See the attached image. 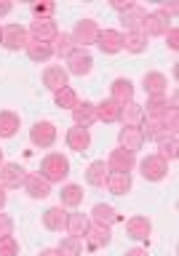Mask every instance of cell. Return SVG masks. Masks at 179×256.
<instances>
[{
    "label": "cell",
    "mask_w": 179,
    "mask_h": 256,
    "mask_svg": "<svg viewBox=\"0 0 179 256\" xmlns=\"http://www.w3.org/2000/svg\"><path fill=\"white\" fill-rule=\"evenodd\" d=\"M38 174L43 176L48 184H62L70 176V160H67V155H62V152H48V155L40 160Z\"/></svg>",
    "instance_id": "obj_1"
},
{
    "label": "cell",
    "mask_w": 179,
    "mask_h": 256,
    "mask_svg": "<svg viewBox=\"0 0 179 256\" xmlns=\"http://www.w3.org/2000/svg\"><path fill=\"white\" fill-rule=\"evenodd\" d=\"M56 136H59V131H56V126L51 120H38V123H32V128H30V142L35 144L38 150H51L56 144Z\"/></svg>",
    "instance_id": "obj_2"
},
{
    "label": "cell",
    "mask_w": 179,
    "mask_h": 256,
    "mask_svg": "<svg viewBox=\"0 0 179 256\" xmlns=\"http://www.w3.org/2000/svg\"><path fill=\"white\" fill-rule=\"evenodd\" d=\"M27 43H30L27 27H22V24H6V27H0V46L8 48V51H22Z\"/></svg>",
    "instance_id": "obj_3"
},
{
    "label": "cell",
    "mask_w": 179,
    "mask_h": 256,
    "mask_svg": "<svg viewBox=\"0 0 179 256\" xmlns=\"http://www.w3.org/2000/svg\"><path fill=\"white\" fill-rule=\"evenodd\" d=\"M171 19H168L166 14H160V11H152V14H144V19H142V24H139V32L144 38H163L168 30L174 27V24H168Z\"/></svg>",
    "instance_id": "obj_4"
},
{
    "label": "cell",
    "mask_w": 179,
    "mask_h": 256,
    "mask_svg": "<svg viewBox=\"0 0 179 256\" xmlns=\"http://www.w3.org/2000/svg\"><path fill=\"white\" fill-rule=\"evenodd\" d=\"M70 38H72V43H75L78 48L96 46V38H99V24H96L94 19H80V22H75Z\"/></svg>",
    "instance_id": "obj_5"
},
{
    "label": "cell",
    "mask_w": 179,
    "mask_h": 256,
    "mask_svg": "<svg viewBox=\"0 0 179 256\" xmlns=\"http://www.w3.org/2000/svg\"><path fill=\"white\" fill-rule=\"evenodd\" d=\"M139 174H142V179L144 182H163L166 176H168V163L160 155H147L144 160H139Z\"/></svg>",
    "instance_id": "obj_6"
},
{
    "label": "cell",
    "mask_w": 179,
    "mask_h": 256,
    "mask_svg": "<svg viewBox=\"0 0 179 256\" xmlns=\"http://www.w3.org/2000/svg\"><path fill=\"white\" fill-rule=\"evenodd\" d=\"M67 75H75V78H83V75H88V72L94 70V56L86 51V48H75L72 51V56L67 59Z\"/></svg>",
    "instance_id": "obj_7"
},
{
    "label": "cell",
    "mask_w": 179,
    "mask_h": 256,
    "mask_svg": "<svg viewBox=\"0 0 179 256\" xmlns=\"http://www.w3.org/2000/svg\"><path fill=\"white\" fill-rule=\"evenodd\" d=\"M107 168L110 171H120V174H131L134 168H136V155L134 152H128V150H123V147H115L107 155Z\"/></svg>",
    "instance_id": "obj_8"
},
{
    "label": "cell",
    "mask_w": 179,
    "mask_h": 256,
    "mask_svg": "<svg viewBox=\"0 0 179 256\" xmlns=\"http://www.w3.org/2000/svg\"><path fill=\"white\" fill-rule=\"evenodd\" d=\"M24 179H27V171L19 163H3L0 166V187L3 190H19Z\"/></svg>",
    "instance_id": "obj_9"
},
{
    "label": "cell",
    "mask_w": 179,
    "mask_h": 256,
    "mask_svg": "<svg viewBox=\"0 0 179 256\" xmlns=\"http://www.w3.org/2000/svg\"><path fill=\"white\" fill-rule=\"evenodd\" d=\"M96 48L107 56H115L123 51V32L120 30H99V38H96Z\"/></svg>",
    "instance_id": "obj_10"
},
{
    "label": "cell",
    "mask_w": 179,
    "mask_h": 256,
    "mask_svg": "<svg viewBox=\"0 0 179 256\" xmlns=\"http://www.w3.org/2000/svg\"><path fill=\"white\" fill-rule=\"evenodd\" d=\"M30 40H40V43H51V40L59 35V27H56L54 19H32V24L27 27Z\"/></svg>",
    "instance_id": "obj_11"
},
{
    "label": "cell",
    "mask_w": 179,
    "mask_h": 256,
    "mask_svg": "<svg viewBox=\"0 0 179 256\" xmlns=\"http://www.w3.org/2000/svg\"><path fill=\"white\" fill-rule=\"evenodd\" d=\"M43 86H46L51 94L62 91L64 86H70V75H67V70L59 67V64H51V67H46V70H43Z\"/></svg>",
    "instance_id": "obj_12"
},
{
    "label": "cell",
    "mask_w": 179,
    "mask_h": 256,
    "mask_svg": "<svg viewBox=\"0 0 179 256\" xmlns=\"http://www.w3.org/2000/svg\"><path fill=\"white\" fill-rule=\"evenodd\" d=\"M118 147H123L128 152H139L144 147V136H142V128H131V126H123L118 131Z\"/></svg>",
    "instance_id": "obj_13"
},
{
    "label": "cell",
    "mask_w": 179,
    "mask_h": 256,
    "mask_svg": "<svg viewBox=\"0 0 179 256\" xmlns=\"http://www.w3.org/2000/svg\"><path fill=\"white\" fill-rule=\"evenodd\" d=\"M83 243L91 248V251H99V248H107L112 243V232L110 227H99V224H91L88 232L83 235Z\"/></svg>",
    "instance_id": "obj_14"
},
{
    "label": "cell",
    "mask_w": 179,
    "mask_h": 256,
    "mask_svg": "<svg viewBox=\"0 0 179 256\" xmlns=\"http://www.w3.org/2000/svg\"><path fill=\"white\" fill-rule=\"evenodd\" d=\"M110 99L118 102L120 107H126V104L134 102V83L128 78H115L110 86Z\"/></svg>",
    "instance_id": "obj_15"
},
{
    "label": "cell",
    "mask_w": 179,
    "mask_h": 256,
    "mask_svg": "<svg viewBox=\"0 0 179 256\" xmlns=\"http://www.w3.org/2000/svg\"><path fill=\"white\" fill-rule=\"evenodd\" d=\"M22 187L32 200H46L48 195H51V184H48L40 174H27V179H24Z\"/></svg>",
    "instance_id": "obj_16"
},
{
    "label": "cell",
    "mask_w": 179,
    "mask_h": 256,
    "mask_svg": "<svg viewBox=\"0 0 179 256\" xmlns=\"http://www.w3.org/2000/svg\"><path fill=\"white\" fill-rule=\"evenodd\" d=\"M142 88H144V94L147 96H166L168 91V78L163 75V72H144V78H142Z\"/></svg>",
    "instance_id": "obj_17"
},
{
    "label": "cell",
    "mask_w": 179,
    "mask_h": 256,
    "mask_svg": "<svg viewBox=\"0 0 179 256\" xmlns=\"http://www.w3.org/2000/svg\"><path fill=\"white\" fill-rule=\"evenodd\" d=\"M67 208H62V206H51V208H46L43 216H40V222H43V227L48 232H62L64 230V224H67Z\"/></svg>",
    "instance_id": "obj_18"
},
{
    "label": "cell",
    "mask_w": 179,
    "mask_h": 256,
    "mask_svg": "<svg viewBox=\"0 0 179 256\" xmlns=\"http://www.w3.org/2000/svg\"><path fill=\"white\" fill-rule=\"evenodd\" d=\"M88 219H91V224H99V227H112V224L120 222V214L107 203H96L91 214H88Z\"/></svg>",
    "instance_id": "obj_19"
},
{
    "label": "cell",
    "mask_w": 179,
    "mask_h": 256,
    "mask_svg": "<svg viewBox=\"0 0 179 256\" xmlns=\"http://www.w3.org/2000/svg\"><path fill=\"white\" fill-rule=\"evenodd\" d=\"M64 142H67L70 150L86 152L91 147V131H88V128H80V126H72V128H67V134H64Z\"/></svg>",
    "instance_id": "obj_20"
},
{
    "label": "cell",
    "mask_w": 179,
    "mask_h": 256,
    "mask_svg": "<svg viewBox=\"0 0 179 256\" xmlns=\"http://www.w3.org/2000/svg\"><path fill=\"white\" fill-rule=\"evenodd\" d=\"M126 235L131 240H147L152 235V222L147 216H131L126 222Z\"/></svg>",
    "instance_id": "obj_21"
},
{
    "label": "cell",
    "mask_w": 179,
    "mask_h": 256,
    "mask_svg": "<svg viewBox=\"0 0 179 256\" xmlns=\"http://www.w3.org/2000/svg\"><path fill=\"white\" fill-rule=\"evenodd\" d=\"M72 120H75V126L80 128H91L96 123V104L94 102H78L75 110H72Z\"/></svg>",
    "instance_id": "obj_22"
},
{
    "label": "cell",
    "mask_w": 179,
    "mask_h": 256,
    "mask_svg": "<svg viewBox=\"0 0 179 256\" xmlns=\"http://www.w3.org/2000/svg\"><path fill=\"white\" fill-rule=\"evenodd\" d=\"M120 112H123V107L118 102L102 99L96 104V123H120Z\"/></svg>",
    "instance_id": "obj_23"
},
{
    "label": "cell",
    "mask_w": 179,
    "mask_h": 256,
    "mask_svg": "<svg viewBox=\"0 0 179 256\" xmlns=\"http://www.w3.org/2000/svg\"><path fill=\"white\" fill-rule=\"evenodd\" d=\"M88 227H91V219H88V214H80V211H72L67 214V224H64V230H67V235L72 238H83Z\"/></svg>",
    "instance_id": "obj_24"
},
{
    "label": "cell",
    "mask_w": 179,
    "mask_h": 256,
    "mask_svg": "<svg viewBox=\"0 0 179 256\" xmlns=\"http://www.w3.org/2000/svg\"><path fill=\"white\" fill-rule=\"evenodd\" d=\"M83 187L80 184H62V192H59V206L62 208H78L83 203Z\"/></svg>",
    "instance_id": "obj_25"
},
{
    "label": "cell",
    "mask_w": 179,
    "mask_h": 256,
    "mask_svg": "<svg viewBox=\"0 0 179 256\" xmlns=\"http://www.w3.org/2000/svg\"><path fill=\"white\" fill-rule=\"evenodd\" d=\"M142 136H144V142H155L160 144L163 139H168V134L166 128H163V120H150V118H144V123H142Z\"/></svg>",
    "instance_id": "obj_26"
},
{
    "label": "cell",
    "mask_w": 179,
    "mask_h": 256,
    "mask_svg": "<svg viewBox=\"0 0 179 256\" xmlns=\"http://www.w3.org/2000/svg\"><path fill=\"white\" fill-rule=\"evenodd\" d=\"M112 195H128L131 192V174H120V171H110L107 182H104Z\"/></svg>",
    "instance_id": "obj_27"
},
{
    "label": "cell",
    "mask_w": 179,
    "mask_h": 256,
    "mask_svg": "<svg viewBox=\"0 0 179 256\" xmlns=\"http://www.w3.org/2000/svg\"><path fill=\"white\" fill-rule=\"evenodd\" d=\"M110 176V168L104 160H94V163H88L86 168V182L91 184V187H104V182H107Z\"/></svg>",
    "instance_id": "obj_28"
},
{
    "label": "cell",
    "mask_w": 179,
    "mask_h": 256,
    "mask_svg": "<svg viewBox=\"0 0 179 256\" xmlns=\"http://www.w3.org/2000/svg\"><path fill=\"white\" fill-rule=\"evenodd\" d=\"M19 126H22V120L16 112H11V110L0 112V139H14L19 134Z\"/></svg>",
    "instance_id": "obj_29"
},
{
    "label": "cell",
    "mask_w": 179,
    "mask_h": 256,
    "mask_svg": "<svg viewBox=\"0 0 179 256\" xmlns=\"http://www.w3.org/2000/svg\"><path fill=\"white\" fill-rule=\"evenodd\" d=\"M142 110H144V118L163 120V115L168 112V102H166V96H147V102L142 104Z\"/></svg>",
    "instance_id": "obj_30"
},
{
    "label": "cell",
    "mask_w": 179,
    "mask_h": 256,
    "mask_svg": "<svg viewBox=\"0 0 179 256\" xmlns=\"http://www.w3.org/2000/svg\"><path fill=\"white\" fill-rule=\"evenodd\" d=\"M24 51H27L30 62H35V64H46V62L54 56L51 43H40V40H30V43L24 46Z\"/></svg>",
    "instance_id": "obj_31"
},
{
    "label": "cell",
    "mask_w": 179,
    "mask_h": 256,
    "mask_svg": "<svg viewBox=\"0 0 179 256\" xmlns=\"http://www.w3.org/2000/svg\"><path fill=\"white\" fill-rule=\"evenodd\" d=\"M147 38L142 35L139 30H134V32H123V51H128V54H134V56H139V54H144L147 51Z\"/></svg>",
    "instance_id": "obj_32"
},
{
    "label": "cell",
    "mask_w": 179,
    "mask_h": 256,
    "mask_svg": "<svg viewBox=\"0 0 179 256\" xmlns=\"http://www.w3.org/2000/svg\"><path fill=\"white\" fill-rule=\"evenodd\" d=\"M75 48H78V46L72 43L70 32H59V35L51 40V51H54V56H59V59H70Z\"/></svg>",
    "instance_id": "obj_33"
},
{
    "label": "cell",
    "mask_w": 179,
    "mask_h": 256,
    "mask_svg": "<svg viewBox=\"0 0 179 256\" xmlns=\"http://www.w3.org/2000/svg\"><path fill=\"white\" fill-rule=\"evenodd\" d=\"M120 123H123V126H131V128H142V123H144V110H142V104H136V102L126 104L123 112H120Z\"/></svg>",
    "instance_id": "obj_34"
},
{
    "label": "cell",
    "mask_w": 179,
    "mask_h": 256,
    "mask_svg": "<svg viewBox=\"0 0 179 256\" xmlns=\"http://www.w3.org/2000/svg\"><path fill=\"white\" fill-rule=\"evenodd\" d=\"M80 99H78V91L72 86H64L62 91H56L54 94V104L59 110H75V104H78Z\"/></svg>",
    "instance_id": "obj_35"
},
{
    "label": "cell",
    "mask_w": 179,
    "mask_h": 256,
    "mask_svg": "<svg viewBox=\"0 0 179 256\" xmlns=\"http://www.w3.org/2000/svg\"><path fill=\"white\" fill-rule=\"evenodd\" d=\"M144 8L142 6H131L126 14H120V22H123V27H126V32H134V30H139V24H142V19H144Z\"/></svg>",
    "instance_id": "obj_36"
},
{
    "label": "cell",
    "mask_w": 179,
    "mask_h": 256,
    "mask_svg": "<svg viewBox=\"0 0 179 256\" xmlns=\"http://www.w3.org/2000/svg\"><path fill=\"white\" fill-rule=\"evenodd\" d=\"M56 251L62 256H80L83 254V238H72V235H64L56 246Z\"/></svg>",
    "instance_id": "obj_37"
},
{
    "label": "cell",
    "mask_w": 179,
    "mask_h": 256,
    "mask_svg": "<svg viewBox=\"0 0 179 256\" xmlns=\"http://www.w3.org/2000/svg\"><path fill=\"white\" fill-rule=\"evenodd\" d=\"M158 150L160 152H155V155H160L166 163H174V160L179 158V139H176V136H168V139H163L158 144Z\"/></svg>",
    "instance_id": "obj_38"
},
{
    "label": "cell",
    "mask_w": 179,
    "mask_h": 256,
    "mask_svg": "<svg viewBox=\"0 0 179 256\" xmlns=\"http://www.w3.org/2000/svg\"><path fill=\"white\" fill-rule=\"evenodd\" d=\"M30 11L35 19H54L56 14V3H51V0H43V3H32Z\"/></svg>",
    "instance_id": "obj_39"
},
{
    "label": "cell",
    "mask_w": 179,
    "mask_h": 256,
    "mask_svg": "<svg viewBox=\"0 0 179 256\" xmlns=\"http://www.w3.org/2000/svg\"><path fill=\"white\" fill-rule=\"evenodd\" d=\"M0 256H19V240L14 235L0 238Z\"/></svg>",
    "instance_id": "obj_40"
},
{
    "label": "cell",
    "mask_w": 179,
    "mask_h": 256,
    "mask_svg": "<svg viewBox=\"0 0 179 256\" xmlns=\"http://www.w3.org/2000/svg\"><path fill=\"white\" fill-rule=\"evenodd\" d=\"M163 128L171 136H176V131H179V110H168L166 115H163Z\"/></svg>",
    "instance_id": "obj_41"
},
{
    "label": "cell",
    "mask_w": 179,
    "mask_h": 256,
    "mask_svg": "<svg viewBox=\"0 0 179 256\" xmlns=\"http://www.w3.org/2000/svg\"><path fill=\"white\" fill-rule=\"evenodd\" d=\"M8 235H14V219L0 211V238H8Z\"/></svg>",
    "instance_id": "obj_42"
},
{
    "label": "cell",
    "mask_w": 179,
    "mask_h": 256,
    "mask_svg": "<svg viewBox=\"0 0 179 256\" xmlns=\"http://www.w3.org/2000/svg\"><path fill=\"white\" fill-rule=\"evenodd\" d=\"M163 38H166V46L171 48V51H179V30L176 27H171Z\"/></svg>",
    "instance_id": "obj_43"
},
{
    "label": "cell",
    "mask_w": 179,
    "mask_h": 256,
    "mask_svg": "<svg viewBox=\"0 0 179 256\" xmlns=\"http://www.w3.org/2000/svg\"><path fill=\"white\" fill-rule=\"evenodd\" d=\"M112 11H118V14H126L128 11V8H131L134 3H131V0H112Z\"/></svg>",
    "instance_id": "obj_44"
},
{
    "label": "cell",
    "mask_w": 179,
    "mask_h": 256,
    "mask_svg": "<svg viewBox=\"0 0 179 256\" xmlns=\"http://www.w3.org/2000/svg\"><path fill=\"white\" fill-rule=\"evenodd\" d=\"M158 11H160V14H166L168 19H171V16H174V14L179 11V6H176V3H163V6L158 8Z\"/></svg>",
    "instance_id": "obj_45"
},
{
    "label": "cell",
    "mask_w": 179,
    "mask_h": 256,
    "mask_svg": "<svg viewBox=\"0 0 179 256\" xmlns=\"http://www.w3.org/2000/svg\"><path fill=\"white\" fill-rule=\"evenodd\" d=\"M14 11V3H8V0H0V16H8Z\"/></svg>",
    "instance_id": "obj_46"
},
{
    "label": "cell",
    "mask_w": 179,
    "mask_h": 256,
    "mask_svg": "<svg viewBox=\"0 0 179 256\" xmlns=\"http://www.w3.org/2000/svg\"><path fill=\"white\" fill-rule=\"evenodd\" d=\"M123 256H150V254H147V248H128Z\"/></svg>",
    "instance_id": "obj_47"
},
{
    "label": "cell",
    "mask_w": 179,
    "mask_h": 256,
    "mask_svg": "<svg viewBox=\"0 0 179 256\" xmlns=\"http://www.w3.org/2000/svg\"><path fill=\"white\" fill-rule=\"evenodd\" d=\"M38 256H62V254L56 251V248H43V251H40Z\"/></svg>",
    "instance_id": "obj_48"
},
{
    "label": "cell",
    "mask_w": 179,
    "mask_h": 256,
    "mask_svg": "<svg viewBox=\"0 0 179 256\" xmlns=\"http://www.w3.org/2000/svg\"><path fill=\"white\" fill-rule=\"evenodd\" d=\"M6 203H8V195H6V190L0 187V211H3V208H6Z\"/></svg>",
    "instance_id": "obj_49"
},
{
    "label": "cell",
    "mask_w": 179,
    "mask_h": 256,
    "mask_svg": "<svg viewBox=\"0 0 179 256\" xmlns=\"http://www.w3.org/2000/svg\"><path fill=\"white\" fill-rule=\"evenodd\" d=\"M6 163V160H3V147H0V166H3Z\"/></svg>",
    "instance_id": "obj_50"
}]
</instances>
